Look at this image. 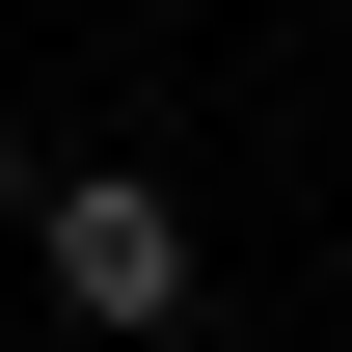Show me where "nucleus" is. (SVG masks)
<instances>
[{
    "label": "nucleus",
    "instance_id": "f257e3e1",
    "mask_svg": "<svg viewBox=\"0 0 352 352\" xmlns=\"http://www.w3.org/2000/svg\"><path fill=\"white\" fill-rule=\"evenodd\" d=\"M28 271H54V325H190V190H135V163H54L28 190Z\"/></svg>",
    "mask_w": 352,
    "mask_h": 352
}]
</instances>
